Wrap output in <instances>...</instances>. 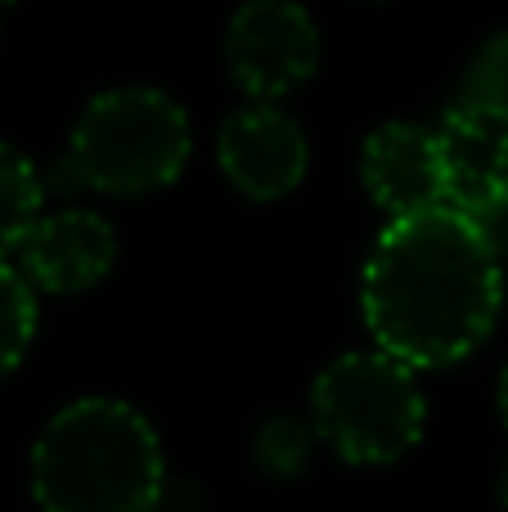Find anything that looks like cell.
<instances>
[{
	"label": "cell",
	"mask_w": 508,
	"mask_h": 512,
	"mask_svg": "<svg viewBox=\"0 0 508 512\" xmlns=\"http://www.w3.org/2000/svg\"><path fill=\"white\" fill-rule=\"evenodd\" d=\"M446 158L450 207L473 212L508 198V108L459 99L437 131Z\"/></svg>",
	"instance_id": "cell-9"
},
{
	"label": "cell",
	"mask_w": 508,
	"mask_h": 512,
	"mask_svg": "<svg viewBox=\"0 0 508 512\" xmlns=\"http://www.w3.org/2000/svg\"><path fill=\"white\" fill-rule=\"evenodd\" d=\"M36 288L23 279L14 261H0V378L23 364L36 337Z\"/></svg>",
	"instance_id": "cell-12"
},
{
	"label": "cell",
	"mask_w": 508,
	"mask_h": 512,
	"mask_svg": "<svg viewBox=\"0 0 508 512\" xmlns=\"http://www.w3.org/2000/svg\"><path fill=\"white\" fill-rule=\"evenodd\" d=\"M473 221V230L482 234V243L491 248L500 261H508V198H495V203H482L473 212H464Z\"/></svg>",
	"instance_id": "cell-14"
},
{
	"label": "cell",
	"mask_w": 508,
	"mask_h": 512,
	"mask_svg": "<svg viewBox=\"0 0 508 512\" xmlns=\"http://www.w3.org/2000/svg\"><path fill=\"white\" fill-rule=\"evenodd\" d=\"M311 427L351 468L401 463L428 427L419 369L387 351H347L311 382Z\"/></svg>",
	"instance_id": "cell-4"
},
{
	"label": "cell",
	"mask_w": 508,
	"mask_h": 512,
	"mask_svg": "<svg viewBox=\"0 0 508 512\" xmlns=\"http://www.w3.org/2000/svg\"><path fill=\"white\" fill-rule=\"evenodd\" d=\"M320 445L311 418H293V414H275L252 432V459L266 477L275 481H297L311 468V454Z\"/></svg>",
	"instance_id": "cell-11"
},
{
	"label": "cell",
	"mask_w": 508,
	"mask_h": 512,
	"mask_svg": "<svg viewBox=\"0 0 508 512\" xmlns=\"http://www.w3.org/2000/svg\"><path fill=\"white\" fill-rule=\"evenodd\" d=\"M45 176L32 167L27 153H18L14 144H0V261H9L23 239L32 234V225L41 221L45 207Z\"/></svg>",
	"instance_id": "cell-10"
},
{
	"label": "cell",
	"mask_w": 508,
	"mask_h": 512,
	"mask_svg": "<svg viewBox=\"0 0 508 512\" xmlns=\"http://www.w3.org/2000/svg\"><path fill=\"white\" fill-rule=\"evenodd\" d=\"M194 131L185 108L149 86H122L95 95L72 126L68 153L50 167L45 189L54 194H153L185 171Z\"/></svg>",
	"instance_id": "cell-3"
},
{
	"label": "cell",
	"mask_w": 508,
	"mask_h": 512,
	"mask_svg": "<svg viewBox=\"0 0 508 512\" xmlns=\"http://www.w3.org/2000/svg\"><path fill=\"white\" fill-rule=\"evenodd\" d=\"M117 234L90 207L45 212L14 252V265L36 292H86L113 270Z\"/></svg>",
	"instance_id": "cell-7"
},
{
	"label": "cell",
	"mask_w": 508,
	"mask_h": 512,
	"mask_svg": "<svg viewBox=\"0 0 508 512\" xmlns=\"http://www.w3.org/2000/svg\"><path fill=\"white\" fill-rule=\"evenodd\" d=\"M500 504L508 512V463H504V472H500Z\"/></svg>",
	"instance_id": "cell-16"
},
{
	"label": "cell",
	"mask_w": 508,
	"mask_h": 512,
	"mask_svg": "<svg viewBox=\"0 0 508 512\" xmlns=\"http://www.w3.org/2000/svg\"><path fill=\"white\" fill-rule=\"evenodd\" d=\"M504 306V261L459 207L396 216L360 279V310L378 351L428 373L468 360Z\"/></svg>",
	"instance_id": "cell-1"
},
{
	"label": "cell",
	"mask_w": 508,
	"mask_h": 512,
	"mask_svg": "<svg viewBox=\"0 0 508 512\" xmlns=\"http://www.w3.org/2000/svg\"><path fill=\"white\" fill-rule=\"evenodd\" d=\"M464 99L508 108V27L504 32H495V36H486V41L477 45V54L468 59Z\"/></svg>",
	"instance_id": "cell-13"
},
{
	"label": "cell",
	"mask_w": 508,
	"mask_h": 512,
	"mask_svg": "<svg viewBox=\"0 0 508 512\" xmlns=\"http://www.w3.org/2000/svg\"><path fill=\"white\" fill-rule=\"evenodd\" d=\"M216 162L239 194L257 198V203H275L302 185L311 149H306L302 126L284 108L248 104L225 117L221 140H216Z\"/></svg>",
	"instance_id": "cell-6"
},
{
	"label": "cell",
	"mask_w": 508,
	"mask_h": 512,
	"mask_svg": "<svg viewBox=\"0 0 508 512\" xmlns=\"http://www.w3.org/2000/svg\"><path fill=\"white\" fill-rule=\"evenodd\" d=\"M365 189L387 216H414L428 207H450L446 158L437 131L419 122H387L365 140L360 153Z\"/></svg>",
	"instance_id": "cell-8"
},
{
	"label": "cell",
	"mask_w": 508,
	"mask_h": 512,
	"mask_svg": "<svg viewBox=\"0 0 508 512\" xmlns=\"http://www.w3.org/2000/svg\"><path fill=\"white\" fill-rule=\"evenodd\" d=\"M320 63V32L297 0H248L225 32V68L257 104L284 99Z\"/></svg>",
	"instance_id": "cell-5"
},
{
	"label": "cell",
	"mask_w": 508,
	"mask_h": 512,
	"mask_svg": "<svg viewBox=\"0 0 508 512\" xmlns=\"http://www.w3.org/2000/svg\"><path fill=\"white\" fill-rule=\"evenodd\" d=\"M27 486L41 512H158L167 454L135 405L86 396L41 427Z\"/></svg>",
	"instance_id": "cell-2"
},
{
	"label": "cell",
	"mask_w": 508,
	"mask_h": 512,
	"mask_svg": "<svg viewBox=\"0 0 508 512\" xmlns=\"http://www.w3.org/2000/svg\"><path fill=\"white\" fill-rule=\"evenodd\" d=\"M495 405H500V418H504V427H508V364H504V373H500V387H495Z\"/></svg>",
	"instance_id": "cell-15"
},
{
	"label": "cell",
	"mask_w": 508,
	"mask_h": 512,
	"mask_svg": "<svg viewBox=\"0 0 508 512\" xmlns=\"http://www.w3.org/2000/svg\"><path fill=\"white\" fill-rule=\"evenodd\" d=\"M0 5H14V0H0Z\"/></svg>",
	"instance_id": "cell-17"
}]
</instances>
